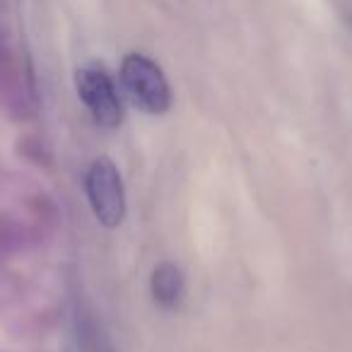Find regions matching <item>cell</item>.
Returning a JSON list of instances; mask_svg holds the SVG:
<instances>
[{
	"label": "cell",
	"instance_id": "6da1fadb",
	"mask_svg": "<svg viewBox=\"0 0 352 352\" xmlns=\"http://www.w3.org/2000/svg\"><path fill=\"white\" fill-rule=\"evenodd\" d=\"M121 85L131 104L150 116L171 109V87L162 68L142 54H126L121 60Z\"/></svg>",
	"mask_w": 352,
	"mask_h": 352
},
{
	"label": "cell",
	"instance_id": "7a4b0ae2",
	"mask_svg": "<svg viewBox=\"0 0 352 352\" xmlns=\"http://www.w3.org/2000/svg\"><path fill=\"white\" fill-rule=\"evenodd\" d=\"M85 193L92 215L107 230H113L126 217V191L111 157H97L85 174Z\"/></svg>",
	"mask_w": 352,
	"mask_h": 352
},
{
	"label": "cell",
	"instance_id": "3957f363",
	"mask_svg": "<svg viewBox=\"0 0 352 352\" xmlns=\"http://www.w3.org/2000/svg\"><path fill=\"white\" fill-rule=\"evenodd\" d=\"M75 89L80 102L102 128H118L123 121V104L113 78L102 63H87L75 73Z\"/></svg>",
	"mask_w": 352,
	"mask_h": 352
},
{
	"label": "cell",
	"instance_id": "277c9868",
	"mask_svg": "<svg viewBox=\"0 0 352 352\" xmlns=\"http://www.w3.org/2000/svg\"><path fill=\"white\" fill-rule=\"evenodd\" d=\"M150 289L155 304H160L162 309H166V311L179 309V304L184 302V294H186V280H184L182 268L176 263H169V261L160 263L152 270Z\"/></svg>",
	"mask_w": 352,
	"mask_h": 352
},
{
	"label": "cell",
	"instance_id": "5b68a950",
	"mask_svg": "<svg viewBox=\"0 0 352 352\" xmlns=\"http://www.w3.org/2000/svg\"><path fill=\"white\" fill-rule=\"evenodd\" d=\"M347 22H350V25H352V10L347 12Z\"/></svg>",
	"mask_w": 352,
	"mask_h": 352
}]
</instances>
